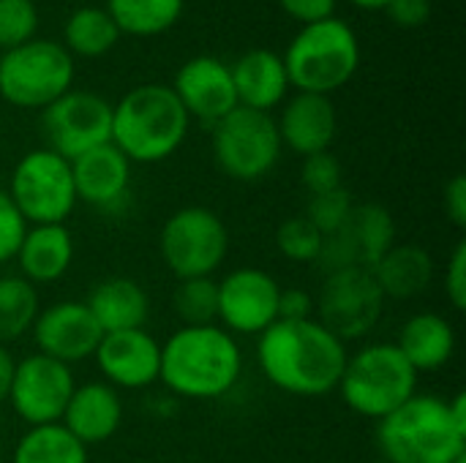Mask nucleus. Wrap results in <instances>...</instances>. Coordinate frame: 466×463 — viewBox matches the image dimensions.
<instances>
[{
    "mask_svg": "<svg viewBox=\"0 0 466 463\" xmlns=\"http://www.w3.org/2000/svg\"><path fill=\"white\" fill-rule=\"evenodd\" d=\"M347 347L317 319L273 322L259 333L257 360L265 379L300 398H322L341 382Z\"/></svg>",
    "mask_w": 466,
    "mask_h": 463,
    "instance_id": "nucleus-1",
    "label": "nucleus"
},
{
    "mask_svg": "<svg viewBox=\"0 0 466 463\" xmlns=\"http://www.w3.org/2000/svg\"><path fill=\"white\" fill-rule=\"evenodd\" d=\"M377 445L390 463H456L466 456V396H412L380 420Z\"/></svg>",
    "mask_w": 466,
    "mask_h": 463,
    "instance_id": "nucleus-2",
    "label": "nucleus"
},
{
    "mask_svg": "<svg viewBox=\"0 0 466 463\" xmlns=\"http://www.w3.org/2000/svg\"><path fill=\"white\" fill-rule=\"evenodd\" d=\"M243 368V355L232 333L218 325L180 327L161 347L158 379L169 393L191 401L227 396Z\"/></svg>",
    "mask_w": 466,
    "mask_h": 463,
    "instance_id": "nucleus-3",
    "label": "nucleus"
},
{
    "mask_svg": "<svg viewBox=\"0 0 466 463\" xmlns=\"http://www.w3.org/2000/svg\"><path fill=\"white\" fill-rule=\"evenodd\" d=\"M188 123L169 85H139L112 106V145L131 164H156L183 145Z\"/></svg>",
    "mask_w": 466,
    "mask_h": 463,
    "instance_id": "nucleus-4",
    "label": "nucleus"
},
{
    "mask_svg": "<svg viewBox=\"0 0 466 463\" xmlns=\"http://www.w3.org/2000/svg\"><path fill=\"white\" fill-rule=\"evenodd\" d=\"M281 57L287 65L289 87L298 93L330 96L358 74L360 44L344 19L330 16L314 25H303Z\"/></svg>",
    "mask_w": 466,
    "mask_h": 463,
    "instance_id": "nucleus-5",
    "label": "nucleus"
},
{
    "mask_svg": "<svg viewBox=\"0 0 466 463\" xmlns=\"http://www.w3.org/2000/svg\"><path fill=\"white\" fill-rule=\"evenodd\" d=\"M336 390L355 415L380 423L418 393V371L396 344H369L347 357Z\"/></svg>",
    "mask_w": 466,
    "mask_h": 463,
    "instance_id": "nucleus-6",
    "label": "nucleus"
},
{
    "mask_svg": "<svg viewBox=\"0 0 466 463\" xmlns=\"http://www.w3.org/2000/svg\"><path fill=\"white\" fill-rule=\"evenodd\" d=\"M74 57L63 44L33 38L0 55V98L19 109H44L71 90Z\"/></svg>",
    "mask_w": 466,
    "mask_h": 463,
    "instance_id": "nucleus-7",
    "label": "nucleus"
},
{
    "mask_svg": "<svg viewBox=\"0 0 466 463\" xmlns=\"http://www.w3.org/2000/svg\"><path fill=\"white\" fill-rule=\"evenodd\" d=\"M213 158L218 169L240 183H257L281 158V136L270 112L235 106L213 126Z\"/></svg>",
    "mask_w": 466,
    "mask_h": 463,
    "instance_id": "nucleus-8",
    "label": "nucleus"
},
{
    "mask_svg": "<svg viewBox=\"0 0 466 463\" xmlns=\"http://www.w3.org/2000/svg\"><path fill=\"white\" fill-rule=\"evenodd\" d=\"M158 251L177 281L210 278L229 254V232L218 213L197 205L183 207L164 221Z\"/></svg>",
    "mask_w": 466,
    "mask_h": 463,
    "instance_id": "nucleus-9",
    "label": "nucleus"
},
{
    "mask_svg": "<svg viewBox=\"0 0 466 463\" xmlns=\"http://www.w3.org/2000/svg\"><path fill=\"white\" fill-rule=\"evenodd\" d=\"M8 196L14 199L27 226L63 224L76 205L71 161L52 153L49 147L25 153L14 166Z\"/></svg>",
    "mask_w": 466,
    "mask_h": 463,
    "instance_id": "nucleus-10",
    "label": "nucleus"
},
{
    "mask_svg": "<svg viewBox=\"0 0 466 463\" xmlns=\"http://www.w3.org/2000/svg\"><path fill=\"white\" fill-rule=\"evenodd\" d=\"M46 147L66 161L112 142V104L90 90H68L41 109Z\"/></svg>",
    "mask_w": 466,
    "mask_h": 463,
    "instance_id": "nucleus-11",
    "label": "nucleus"
},
{
    "mask_svg": "<svg viewBox=\"0 0 466 463\" xmlns=\"http://www.w3.org/2000/svg\"><path fill=\"white\" fill-rule=\"evenodd\" d=\"M319 325L328 327L339 341H352L369 336L385 308V295L377 287L371 270L347 267L325 276L319 300Z\"/></svg>",
    "mask_w": 466,
    "mask_h": 463,
    "instance_id": "nucleus-12",
    "label": "nucleus"
},
{
    "mask_svg": "<svg viewBox=\"0 0 466 463\" xmlns=\"http://www.w3.org/2000/svg\"><path fill=\"white\" fill-rule=\"evenodd\" d=\"M396 243V224L393 216L382 205H355L350 218L330 235L322 237L319 251V270L336 273L347 267L371 270Z\"/></svg>",
    "mask_w": 466,
    "mask_h": 463,
    "instance_id": "nucleus-13",
    "label": "nucleus"
},
{
    "mask_svg": "<svg viewBox=\"0 0 466 463\" xmlns=\"http://www.w3.org/2000/svg\"><path fill=\"white\" fill-rule=\"evenodd\" d=\"M74 388L76 382L71 366L35 352L16 363L8 401L30 428L49 426V423H60Z\"/></svg>",
    "mask_w": 466,
    "mask_h": 463,
    "instance_id": "nucleus-14",
    "label": "nucleus"
},
{
    "mask_svg": "<svg viewBox=\"0 0 466 463\" xmlns=\"http://www.w3.org/2000/svg\"><path fill=\"white\" fill-rule=\"evenodd\" d=\"M218 317L227 333L259 336L279 322V281L259 267H238L218 284Z\"/></svg>",
    "mask_w": 466,
    "mask_h": 463,
    "instance_id": "nucleus-15",
    "label": "nucleus"
},
{
    "mask_svg": "<svg viewBox=\"0 0 466 463\" xmlns=\"http://www.w3.org/2000/svg\"><path fill=\"white\" fill-rule=\"evenodd\" d=\"M101 327L85 303L60 300L38 311L33 322V341L38 355H46L57 363H82L96 355L101 344Z\"/></svg>",
    "mask_w": 466,
    "mask_h": 463,
    "instance_id": "nucleus-16",
    "label": "nucleus"
},
{
    "mask_svg": "<svg viewBox=\"0 0 466 463\" xmlns=\"http://www.w3.org/2000/svg\"><path fill=\"white\" fill-rule=\"evenodd\" d=\"M169 87L183 104L188 117H197L210 126H216L238 106L232 71L216 55H197L186 60L177 68L175 82Z\"/></svg>",
    "mask_w": 466,
    "mask_h": 463,
    "instance_id": "nucleus-17",
    "label": "nucleus"
},
{
    "mask_svg": "<svg viewBox=\"0 0 466 463\" xmlns=\"http://www.w3.org/2000/svg\"><path fill=\"white\" fill-rule=\"evenodd\" d=\"M93 357L106 385L115 390L150 388L161 374V344L145 330L104 333Z\"/></svg>",
    "mask_w": 466,
    "mask_h": 463,
    "instance_id": "nucleus-18",
    "label": "nucleus"
},
{
    "mask_svg": "<svg viewBox=\"0 0 466 463\" xmlns=\"http://www.w3.org/2000/svg\"><path fill=\"white\" fill-rule=\"evenodd\" d=\"M276 126H279L281 147H289L292 153L306 158L330 150L339 131V115L330 96L295 93L292 98L284 101Z\"/></svg>",
    "mask_w": 466,
    "mask_h": 463,
    "instance_id": "nucleus-19",
    "label": "nucleus"
},
{
    "mask_svg": "<svg viewBox=\"0 0 466 463\" xmlns=\"http://www.w3.org/2000/svg\"><path fill=\"white\" fill-rule=\"evenodd\" d=\"M71 177L76 199L112 210L128 196L131 183V161L112 145H98L71 161Z\"/></svg>",
    "mask_w": 466,
    "mask_h": 463,
    "instance_id": "nucleus-20",
    "label": "nucleus"
},
{
    "mask_svg": "<svg viewBox=\"0 0 466 463\" xmlns=\"http://www.w3.org/2000/svg\"><path fill=\"white\" fill-rule=\"evenodd\" d=\"M120 423H123V404L117 390L106 382H87L74 388L68 407L60 418V426L85 448L104 445L106 439H112Z\"/></svg>",
    "mask_w": 466,
    "mask_h": 463,
    "instance_id": "nucleus-21",
    "label": "nucleus"
},
{
    "mask_svg": "<svg viewBox=\"0 0 466 463\" xmlns=\"http://www.w3.org/2000/svg\"><path fill=\"white\" fill-rule=\"evenodd\" d=\"M232 85L238 96V106L270 112L289 93V76L284 57L273 49H248L232 65Z\"/></svg>",
    "mask_w": 466,
    "mask_h": 463,
    "instance_id": "nucleus-22",
    "label": "nucleus"
},
{
    "mask_svg": "<svg viewBox=\"0 0 466 463\" xmlns=\"http://www.w3.org/2000/svg\"><path fill=\"white\" fill-rule=\"evenodd\" d=\"M25 281L52 284L63 278L74 262V237L66 224H38L27 226L25 240L14 257Z\"/></svg>",
    "mask_w": 466,
    "mask_h": 463,
    "instance_id": "nucleus-23",
    "label": "nucleus"
},
{
    "mask_svg": "<svg viewBox=\"0 0 466 463\" xmlns=\"http://www.w3.org/2000/svg\"><path fill=\"white\" fill-rule=\"evenodd\" d=\"M87 311L93 314L101 333H120V330H142L150 317V300L145 289L134 278L112 276L98 281L87 300Z\"/></svg>",
    "mask_w": 466,
    "mask_h": 463,
    "instance_id": "nucleus-24",
    "label": "nucleus"
},
{
    "mask_svg": "<svg viewBox=\"0 0 466 463\" xmlns=\"http://www.w3.org/2000/svg\"><path fill=\"white\" fill-rule=\"evenodd\" d=\"M396 347L418 374L437 371L445 363H451L456 352V330L445 317L423 311L404 322Z\"/></svg>",
    "mask_w": 466,
    "mask_h": 463,
    "instance_id": "nucleus-25",
    "label": "nucleus"
},
{
    "mask_svg": "<svg viewBox=\"0 0 466 463\" xmlns=\"http://www.w3.org/2000/svg\"><path fill=\"white\" fill-rule=\"evenodd\" d=\"M371 276L385 297L410 300L429 289L434 278V259L423 246L393 243L390 251L371 267Z\"/></svg>",
    "mask_w": 466,
    "mask_h": 463,
    "instance_id": "nucleus-26",
    "label": "nucleus"
},
{
    "mask_svg": "<svg viewBox=\"0 0 466 463\" xmlns=\"http://www.w3.org/2000/svg\"><path fill=\"white\" fill-rule=\"evenodd\" d=\"M120 38L117 25L104 5H82L63 25V46L74 57H101Z\"/></svg>",
    "mask_w": 466,
    "mask_h": 463,
    "instance_id": "nucleus-27",
    "label": "nucleus"
},
{
    "mask_svg": "<svg viewBox=\"0 0 466 463\" xmlns=\"http://www.w3.org/2000/svg\"><path fill=\"white\" fill-rule=\"evenodd\" d=\"M186 0H106V14L117 25L120 35H161L183 14Z\"/></svg>",
    "mask_w": 466,
    "mask_h": 463,
    "instance_id": "nucleus-28",
    "label": "nucleus"
},
{
    "mask_svg": "<svg viewBox=\"0 0 466 463\" xmlns=\"http://www.w3.org/2000/svg\"><path fill=\"white\" fill-rule=\"evenodd\" d=\"M14 463H87V448L60 423L33 426L16 442Z\"/></svg>",
    "mask_w": 466,
    "mask_h": 463,
    "instance_id": "nucleus-29",
    "label": "nucleus"
},
{
    "mask_svg": "<svg viewBox=\"0 0 466 463\" xmlns=\"http://www.w3.org/2000/svg\"><path fill=\"white\" fill-rule=\"evenodd\" d=\"M41 311L38 292L22 276H3L0 278V344L22 338L33 330V322Z\"/></svg>",
    "mask_w": 466,
    "mask_h": 463,
    "instance_id": "nucleus-30",
    "label": "nucleus"
},
{
    "mask_svg": "<svg viewBox=\"0 0 466 463\" xmlns=\"http://www.w3.org/2000/svg\"><path fill=\"white\" fill-rule=\"evenodd\" d=\"M172 306L183 319V327L213 325L218 317V287L213 278H186L177 281Z\"/></svg>",
    "mask_w": 466,
    "mask_h": 463,
    "instance_id": "nucleus-31",
    "label": "nucleus"
},
{
    "mask_svg": "<svg viewBox=\"0 0 466 463\" xmlns=\"http://www.w3.org/2000/svg\"><path fill=\"white\" fill-rule=\"evenodd\" d=\"M276 246H279L281 257L289 259V262L317 265L319 251H322V232L306 216H295V218H287L279 226Z\"/></svg>",
    "mask_w": 466,
    "mask_h": 463,
    "instance_id": "nucleus-32",
    "label": "nucleus"
},
{
    "mask_svg": "<svg viewBox=\"0 0 466 463\" xmlns=\"http://www.w3.org/2000/svg\"><path fill=\"white\" fill-rule=\"evenodd\" d=\"M38 8L33 0H0V49H14L35 38Z\"/></svg>",
    "mask_w": 466,
    "mask_h": 463,
    "instance_id": "nucleus-33",
    "label": "nucleus"
},
{
    "mask_svg": "<svg viewBox=\"0 0 466 463\" xmlns=\"http://www.w3.org/2000/svg\"><path fill=\"white\" fill-rule=\"evenodd\" d=\"M355 207V199L352 194L341 186V188H333V191H325V194H314L309 196V205H306V218L325 235L336 232L352 213Z\"/></svg>",
    "mask_w": 466,
    "mask_h": 463,
    "instance_id": "nucleus-34",
    "label": "nucleus"
},
{
    "mask_svg": "<svg viewBox=\"0 0 466 463\" xmlns=\"http://www.w3.org/2000/svg\"><path fill=\"white\" fill-rule=\"evenodd\" d=\"M300 183L309 191V196L325 194V191H333V188H341L344 186L341 161L330 150L306 156L303 158V169H300Z\"/></svg>",
    "mask_w": 466,
    "mask_h": 463,
    "instance_id": "nucleus-35",
    "label": "nucleus"
},
{
    "mask_svg": "<svg viewBox=\"0 0 466 463\" xmlns=\"http://www.w3.org/2000/svg\"><path fill=\"white\" fill-rule=\"evenodd\" d=\"M25 232H27V221L16 210L8 191L0 188V265H5L8 259L16 257V251L25 240Z\"/></svg>",
    "mask_w": 466,
    "mask_h": 463,
    "instance_id": "nucleus-36",
    "label": "nucleus"
},
{
    "mask_svg": "<svg viewBox=\"0 0 466 463\" xmlns=\"http://www.w3.org/2000/svg\"><path fill=\"white\" fill-rule=\"evenodd\" d=\"M445 295L456 311L466 308V243H459L445 270Z\"/></svg>",
    "mask_w": 466,
    "mask_h": 463,
    "instance_id": "nucleus-37",
    "label": "nucleus"
},
{
    "mask_svg": "<svg viewBox=\"0 0 466 463\" xmlns=\"http://www.w3.org/2000/svg\"><path fill=\"white\" fill-rule=\"evenodd\" d=\"M314 297L300 287H289L279 292V322H306L314 319Z\"/></svg>",
    "mask_w": 466,
    "mask_h": 463,
    "instance_id": "nucleus-38",
    "label": "nucleus"
},
{
    "mask_svg": "<svg viewBox=\"0 0 466 463\" xmlns=\"http://www.w3.org/2000/svg\"><path fill=\"white\" fill-rule=\"evenodd\" d=\"M279 5L300 25H314L336 16V0H279Z\"/></svg>",
    "mask_w": 466,
    "mask_h": 463,
    "instance_id": "nucleus-39",
    "label": "nucleus"
},
{
    "mask_svg": "<svg viewBox=\"0 0 466 463\" xmlns=\"http://www.w3.org/2000/svg\"><path fill=\"white\" fill-rule=\"evenodd\" d=\"M385 11L401 27H420L431 16V0H388Z\"/></svg>",
    "mask_w": 466,
    "mask_h": 463,
    "instance_id": "nucleus-40",
    "label": "nucleus"
},
{
    "mask_svg": "<svg viewBox=\"0 0 466 463\" xmlns=\"http://www.w3.org/2000/svg\"><path fill=\"white\" fill-rule=\"evenodd\" d=\"M445 216L459 226L464 229L466 226V177L464 175H456L451 177V183L445 186Z\"/></svg>",
    "mask_w": 466,
    "mask_h": 463,
    "instance_id": "nucleus-41",
    "label": "nucleus"
},
{
    "mask_svg": "<svg viewBox=\"0 0 466 463\" xmlns=\"http://www.w3.org/2000/svg\"><path fill=\"white\" fill-rule=\"evenodd\" d=\"M14 371H16V360L0 344V404L8 401V390H11V382H14Z\"/></svg>",
    "mask_w": 466,
    "mask_h": 463,
    "instance_id": "nucleus-42",
    "label": "nucleus"
},
{
    "mask_svg": "<svg viewBox=\"0 0 466 463\" xmlns=\"http://www.w3.org/2000/svg\"><path fill=\"white\" fill-rule=\"evenodd\" d=\"M350 3L358 5V8H369V11H380V8L388 5V0H350Z\"/></svg>",
    "mask_w": 466,
    "mask_h": 463,
    "instance_id": "nucleus-43",
    "label": "nucleus"
},
{
    "mask_svg": "<svg viewBox=\"0 0 466 463\" xmlns=\"http://www.w3.org/2000/svg\"><path fill=\"white\" fill-rule=\"evenodd\" d=\"M456 463H466V456H464V458H461V461H456Z\"/></svg>",
    "mask_w": 466,
    "mask_h": 463,
    "instance_id": "nucleus-44",
    "label": "nucleus"
}]
</instances>
